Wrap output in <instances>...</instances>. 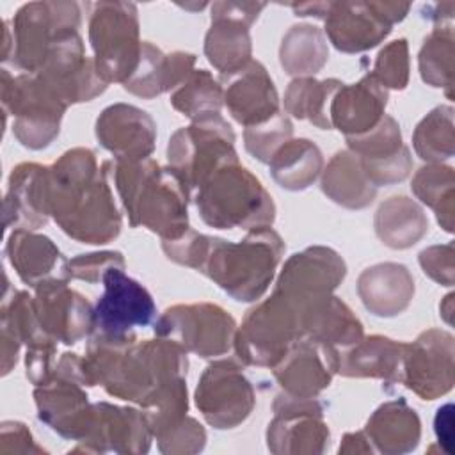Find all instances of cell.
Segmentation results:
<instances>
[{
    "instance_id": "obj_1",
    "label": "cell",
    "mask_w": 455,
    "mask_h": 455,
    "mask_svg": "<svg viewBox=\"0 0 455 455\" xmlns=\"http://www.w3.org/2000/svg\"><path fill=\"white\" fill-rule=\"evenodd\" d=\"M110 164L89 148H73L48 167L50 217L80 243L103 245L121 233V213L110 190Z\"/></svg>"
},
{
    "instance_id": "obj_2",
    "label": "cell",
    "mask_w": 455,
    "mask_h": 455,
    "mask_svg": "<svg viewBox=\"0 0 455 455\" xmlns=\"http://www.w3.org/2000/svg\"><path fill=\"white\" fill-rule=\"evenodd\" d=\"M110 178L132 228H146L162 240L180 238L188 226L190 190L171 169L155 160L110 164Z\"/></svg>"
},
{
    "instance_id": "obj_3",
    "label": "cell",
    "mask_w": 455,
    "mask_h": 455,
    "mask_svg": "<svg viewBox=\"0 0 455 455\" xmlns=\"http://www.w3.org/2000/svg\"><path fill=\"white\" fill-rule=\"evenodd\" d=\"M283 252L284 242L270 226L251 229L240 242L212 236L199 272L235 300L252 302L267 291Z\"/></svg>"
},
{
    "instance_id": "obj_4",
    "label": "cell",
    "mask_w": 455,
    "mask_h": 455,
    "mask_svg": "<svg viewBox=\"0 0 455 455\" xmlns=\"http://www.w3.org/2000/svg\"><path fill=\"white\" fill-rule=\"evenodd\" d=\"M204 224L217 229L268 228L275 206L261 181L240 162L215 171L194 196Z\"/></svg>"
},
{
    "instance_id": "obj_5",
    "label": "cell",
    "mask_w": 455,
    "mask_h": 455,
    "mask_svg": "<svg viewBox=\"0 0 455 455\" xmlns=\"http://www.w3.org/2000/svg\"><path fill=\"white\" fill-rule=\"evenodd\" d=\"M89 43L98 75L107 84H124L139 66L144 43L139 39L137 5L96 2L89 4Z\"/></svg>"
},
{
    "instance_id": "obj_6",
    "label": "cell",
    "mask_w": 455,
    "mask_h": 455,
    "mask_svg": "<svg viewBox=\"0 0 455 455\" xmlns=\"http://www.w3.org/2000/svg\"><path fill=\"white\" fill-rule=\"evenodd\" d=\"M167 160L169 167L194 192L215 171L238 162L235 132L220 114L194 119L190 126L180 128L169 139Z\"/></svg>"
},
{
    "instance_id": "obj_7",
    "label": "cell",
    "mask_w": 455,
    "mask_h": 455,
    "mask_svg": "<svg viewBox=\"0 0 455 455\" xmlns=\"http://www.w3.org/2000/svg\"><path fill=\"white\" fill-rule=\"evenodd\" d=\"M2 107L14 137L28 149H43L59 135L68 103L37 75H9L2 69Z\"/></svg>"
},
{
    "instance_id": "obj_8",
    "label": "cell",
    "mask_w": 455,
    "mask_h": 455,
    "mask_svg": "<svg viewBox=\"0 0 455 455\" xmlns=\"http://www.w3.org/2000/svg\"><path fill=\"white\" fill-rule=\"evenodd\" d=\"M304 338L300 313L277 291L249 309L236 327L233 347L249 366L272 368L288 348Z\"/></svg>"
},
{
    "instance_id": "obj_9",
    "label": "cell",
    "mask_w": 455,
    "mask_h": 455,
    "mask_svg": "<svg viewBox=\"0 0 455 455\" xmlns=\"http://www.w3.org/2000/svg\"><path fill=\"white\" fill-rule=\"evenodd\" d=\"M82 5L76 2H30L12 18V64L36 73L48 50L66 34L78 32Z\"/></svg>"
},
{
    "instance_id": "obj_10",
    "label": "cell",
    "mask_w": 455,
    "mask_h": 455,
    "mask_svg": "<svg viewBox=\"0 0 455 455\" xmlns=\"http://www.w3.org/2000/svg\"><path fill=\"white\" fill-rule=\"evenodd\" d=\"M153 331L158 338L171 339L187 352L217 357L233 347L236 322L217 304H176L156 318Z\"/></svg>"
},
{
    "instance_id": "obj_11",
    "label": "cell",
    "mask_w": 455,
    "mask_h": 455,
    "mask_svg": "<svg viewBox=\"0 0 455 455\" xmlns=\"http://www.w3.org/2000/svg\"><path fill=\"white\" fill-rule=\"evenodd\" d=\"M411 4L402 2H331L323 18L327 39L343 53H359L384 41L402 21Z\"/></svg>"
},
{
    "instance_id": "obj_12",
    "label": "cell",
    "mask_w": 455,
    "mask_h": 455,
    "mask_svg": "<svg viewBox=\"0 0 455 455\" xmlns=\"http://www.w3.org/2000/svg\"><path fill=\"white\" fill-rule=\"evenodd\" d=\"M345 274L347 265L336 251L313 245L286 259L274 291L281 293L302 315L306 307L331 297Z\"/></svg>"
},
{
    "instance_id": "obj_13",
    "label": "cell",
    "mask_w": 455,
    "mask_h": 455,
    "mask_svg": "<svg viewBox=\"0 0 455 455\" xmlns=\"http://www.w3.org/2000/svg\"><path fill=\"white\" fill-rule=\"evenodd\" d=\"M103 295L94 306V334L123 339L132 338L135 327L149 325L156 316V306L151 293L135 279L124 274V268L105 272Z\"/></svg>"
},
{
    "instance_id": "obj_14",
    "label": "cell",
    "mask_w": 455,
    "mask_h": 455,
    "mask_svg": "<svg viewBox=\"0 0 455 455\" xmlns=\"http://www.w3.org/2000/svg\"><path fill=\"white\" fill-rule=\"evenodd\" d=\"M194 400L203 418L219 430L243 423L256 403L254 389L242 368L228 359L206 366L197 382Z\"/></svg>"
},
{
    "instance_id": "obj_15",
    "label": "cell",
    "mask_w": 455,
    "mask_h": 455,
    "mask_svg": "<svg viewBox=\"0 0 455 455\" xmlns=\"http://www.w3.org/2000/svg\"><path fill=\"white\" fill-rule=\"evenodd\" d=\"M265 5L263 2L212 4V25L204 37V53L220 76L233 75L252 60L249 28Z\"/></svg>"
},
{
    "instance_id": "obj_16",
    "label": "cell",
    "mask_w": 455,
    "mask_h": 455,
    "mask_svg": "<svg viewBox=\"0 0 455 455\" xmlns=\"http://www.w3.org/2000/svg\"><path fill=\"white\" fill-rule=\"evenodd\" d=\"M453 373L455 343L450 332L428 329L412 343H405L400 382L421 400L446 395L453 387Z\"/></svg>"
},
{
    "instance_id": "obj_17",
    "label": "cell",
    "mask_w": 455,
    "mask_h": 455,
    "mask_svg": "<svg viewBox=\"0 0 455 455\" xmlns=\"http://www.w3.org/2000/svg\"><path fill=\"white\" fill-rule=\"evenodd\" d=\"M274 419L267 428V444L272 453H322L329 443L323 423V405L316 398L281 393L272 403Z\"/></svg>"
},
{
    "instance_id": "obj_18",
    "label": "cell",
    "mask_w": 455,
    "mask_h": 455,
    "mask_svg": "<svg viewBox=\"0 0 455 455\" xmlns=\"http://www.w3.org/2000/svg\"><path fill=\"white\" fill-rule=\"evenodd\" d=\"M68 281L52 277L39 283L32 304L44 334L53 341L73 345L94 331V307L82 293L69 288Z\"/></svg>"
},
{
    "instance_id": "obj_19",
    "label": "cell",
    "mask_w": 455,
    "mask_h": 455,
    "mask_svg": "<svg viewBox=\"0 0 455 455\" xmlns=\"http://www.w3.org/2000/svg\"><path fill=\"white\" fill-rule=\"evenodd\" d=\"M345 139L348 151L357 156L366 178L375 187L400 183L411 174L412 156L391 116H384L371 130Z\"/></svg>"
},
{
    "instance_id": "obj_20",
    "label": "cell",
    "mask_w": 455,
    "mask_h": 455,
    "mask_svg": "<svg viewBox=\"0 0 455 455\" xmlns=\"http://www.w3.org/2000/svg\"><path fill=\"white\" fill-rule=\"evenodd\" d=\"M151 437L153 434L142 411L96 402L92 403L91 428L73 451L146 453Z\"/></svg>"
},
{
    "instance_id": "obj_21",
    "label": "cell",
    "mask_w": 455,
    "mask_h": 455,
    "mask_svg": "<svg viewBox=\"0 0 455 455\" xmlns=\"http://www.w3.org/2000/svg\"><path fill=\"white\" fill-rule=\"evenodd\" d=\"M338 355L336 347L311 338H300L288 348L281 361L272 366V373L284 393L316 398L329 387L334 373H338Z\"/></svg>"
},
{
    "instance_id": "obj_22",
    "label": "cell",
    "mask_w": 455,
    "mask_h": 455,
    "mask_svg": "<svg viewBox=\"0 0 455 455\" xmlns=\"http://www.w3.org/2000/svg\"><path fill=\"white\" fill-rule=\"evenodd\" d=\"M96 139L116 156V162L146 160L155 149L156 124L139 107L114 103L98 116Z\"/></svg>"
},
{
    "instance_id": "obj_23",
    "label": "cell",
    "mask_w": 455,
    "mask_h": 455,
    "mask_svg": "<svg viewBox=\"0 0 455 455\" xmlns=\"http://www.w3.org/2000/svg\"><path fill=\"white\" fill-rule=\"evenodd\" d=\"M34 398L37 418L53 432L73 441H82L87 435L92 403H89L82 384L53 375L50 380L36 386Z\"/></svg>"
},
{
    "instance_id": "obj_24",
    "label": "cell",
    "mask_w": 455,
    "mask_h": 455,
    "mask_svg": "<svg viewBox=\"0 0 455 455\" xmlns=\"http://www.w3.org/2000/svg\"><path fill=\"white\" fill-rule=\"evenodd\" d=\"M224 105L231 117L247 126L259 124L279 112V96L267 68L251 60L240 71L220 76Z\"/></svg>"
},
{
    "instance_id": "obj_25",
    "label": "cell",
    "mask_w": 455,
    "mask_h": 455,
    "mask_svg": "<svg viewBox=\"0 0 455 455\" xmlns=\"http://www.w3.org/2000/svg\"><path fill=\"white\" fill-rule=\"evenodd\" d=\"M48 167L25 162L12 169L4 197L5 229H39L48 222Z\"/></svg>"
},
{
    "instance_id": "obj_26",
    "label": "cell",
    "mask_w": 455,
    "mask_h": 455,
    "mask_svg": "<svg viewBox=\"0 0 455 455\" xmlns=\"http://www.w3.org/2000/svg\"><path fill=\"white\" fill-rule=\"evenodd\" d=\"M387 91L371 73L359 82L341 85L329 108L331 128L339 130L345 137L359 135L371 130L386 114Z\"/></svg>"
},
{
    "instance_id": "obj_27",
    "label": "cell",
    "mask_w": 455,
    "mask_h": 455,
    "mask_svg": "<svg viewBox=\"0 0 455 455\" xmlns=\"http://www.w3.org/2000/svg\"><path fill=\"white\" fill-rule=\"evenodd\" d=\"M357 295L371 315L391 318L409 307L414 297V277L402 263H377L361 272Z\"/></svg>"
},
{
    "instance_id": "obj_28",
    "label": "cell",
    "mask_w": 455,
    "mask_h": 455,
    "mask_svg": "<svg viewBox=\"0 0 455 455\" xmlns=\"http://www.w3.org/2000/svg\"><path fill=\"white\" fill-rule=\"evenodd\" d=\"M194 53H164L153 43L144 41L139 66L123 84V89L133 96L151 100L162 92L174 91L194 71Z\"/></svg>"
},
{
    "instance_id": "obj_29",
    "label": "cell",
    "mask_w": 455,
    "mask_h": 455,
    "mask_svg": "<svg viewBox=\"0 0 455 455\" xmlns=\"http://www.w3.org/2000/svg\"><path fill=\"white\" fill-rule=\"evenodd\" d=\"M5 254L20 279L32 288L52 277L69 279L68 259L44 235L12 229L5 243Z\"/></svg>"
},
{
    "instance_id": "obj_30",
    "label": "cell",
    "mask_w": 455,
    "mask_h": 455,
    "mask_svg": "<svg viewBox=\"0 0 455 455\" xmlns=\"http://www.w3.org/2000/svg\"><path fill=\"white\" fill-rule=\"evenodd\" d=\"M403 352L405 343L379 334L363 336L339 352L338 373L355 379H382L389 384L400 382Z\"/></svg>"
},
{
    "instance_id": "obj_31",
    "label": "cell",
    "mask_w": 455,
    "mask_h": 455,
    "mask_svg": "<svg viewBox=\"0 0 455 455\" xmlns=\"http://www.w3.org/2000/svg\"><path fill=\"white\" fill-rule=\"evenodd\" d=\"M364 434L380 453H407L419 443L421 423L416 411L403 398H398L382 403L370 416Z\"/></svg>"
},
{
    "instance_id": "obj_32",
    "label": "cell",
    "mask_w": 455,
    "mask_h": 455,
    "mask_svg": "<svg viewBox=\"0 0 455 455\" xmlns=\"http://www.w3.org/2000/svg\"><path fill=\"white\" fill-rule=\"evenodd\" d=\"M300 323L304 338H311L331 347L341 345L345 348L364 336L359 318L336 295L306 307L300 315Z\"/></svg>"
},
{
    "instance_id": "obj_33",
    "label": "cell",
    "mask_w": 455,
    "mask_h": 455,
    "mask_svg": "<svg viewBox=\"0 0 455 455\" xmlns=\"http://www.w3.org/2000/svg\"><path fill=\"white\" fill-rule=\"evenodd\" d=\"M322 192L336 204L348 210H363L373 203L377 187L366 178L357 156L338 151L322 171Z\"/></svg>"
},
{
    "instance_id": "obj_34",
    "label": "cell",
    "mask_w": 455,
    "mask_h": 455,
    "mask_svg": "<svg viewBox=\"0 0 455 455\" xmlns=\"http://www.w3.org/2000/svg\"><path fill=\"white\" fill-rule=\"evenodd\" d=\"M373 226L384 245L409 249L428 231V219L416 201L405 196H393L379 206Z\"/></svg>"
},
{
    "instance_id": "obj_35",
    "label": "cell",
    "mask_w": 455,
    "mask_h": 455,
    "mask_svg": "<svg viewBox=\"0 0 455 455\" xmlns=\"http://www.w3.org/2000/svg\"><path fill=\"white\" fill-rule=\"evenodd\" d=\"M270 174L274 181L286 190H306L323 171L320 148L309 139L286 140L270 158Z\"/></svg>"
},
{
    "instance_id": "obj_36",
    "label": "cell",
    "mask_w": 455,
    "mask_h": 455,
    "mask_svg": "<svg viewBox=\"0 0 455 455\" xmlns=\"http://www.w3.org/2000/svg\"><path fill=\"white\" fill-rule=\"evenodd\" d=\"M329 57L327 39L322 28L300 23L293 25L281 41L279 62L288 75L297 78L318 73Z\"/></svg>"
},
{
    "instance_id": "obj_37",
    "label": "cell",
    "mask_w": 455,
    "mask_h": 455,
    "mask_svg": "<svg viewBox=\"0 0 455 455\" xmlns=\"http://www.w3.org/2000/svg\"><path fill=\"white\" fill-rule=\"evenodd\" d=\"M343 82L336 78L315 80L313 76H302L290 82L284 92V110L297 119H307L316 128L331 130L329 108L336 91Z\"/></svg>"
},
{
    "instance_id": "obj_38",
    "label": "cell",
    "mask_w": 455,
    "mask_h": 455,
    "mask_svg": "<svg viewBox=\"0 0 455 455\" xmlns=\"http://www.w3.org/2000/svg\"><path fill=\"white\" fill-rule=\"evenodd\" d=\"M411 188L423 204L434 210L441 228L451 233L455 199L453 167L444 164H427L414 174Z\"/></svg>"
},
{
    "instance_id": "obj_39",
    "label": "cell",
    "mask_w": 455,
    "mask_h": 455,
    "mask_svg": "<svg viewBox=\"0 0 455 455\" xmlns=\"http://www.w3.org/2000/svg\"><path fill=\"white\" fill-rule=\"evenodd\" d=\"M416 155L428 164H443L453 156L455 128L453 107L439 105L432 108L416 126L412 133Z\"/></svg>"
},
{
    "instance_id": "obj_40",
    "label": "cell",
    "mask_w": 455,
    "mask_h": 455,
    "mask_svg": "<svg viewBox=\"0 0 455 455\" xmlns=\"http://www.w3.org/2000/svg\"><path fill=\"white\" fill-rule=\"evenodd\" d=\"M171 105L174 110L194 119L220 114L224 105L222 84L206 69H194L172 92Z\"/></svg>"
},
{
    "instance_id": "obj_41",
    "label": "cell",
    "mask_w": 455,
    "mask_h": 455,
    "mask_svg": "<svg viewBox=\"0 0 455 455\" xmlns=\"http://www.w3.org/2000/svg\"><path fill=\"white\" fill-rule=\"evenodd\" d=\"M453 28L439 25L425 37L418 55L423 82L444 89L448 98L453 89Z\"/></svg>"
},
{
    "instance_id": "obj_42",
    "label": "cell",
    "mask_w": 455,
    "mask_h": 455,
    "mask_svg": "<svg viewBox=\"0 0 455 455\" xmlns=\"http://www.w3.org/2000/svg\"><path fill=\"white\" fill-rule=\"evenodd\" d=\"M153 437H162L176 428L185 418L188 409L185 377H178L156 389L142 405Z\"/></svg>"
},
{
    "instance_id": "obj_43",
    "label": "cell",
    "mask_w": 455,
    "mask_h": 455,
    "mask_svg": "<svg viewBox=\"0 0 455 455\" xmlns=\"http://www.w3.org/2000/svg\"><path fill=\"white\" fill-rule=\"evenodd\" d=\"M293 135L291 121L281 110L270 119L243 130V146L258 162L268 164L272 155Z\"/></svg>"
},
{
    "instance_id": "obj_44",
    "label": "cell",
    "mask_w": 455,
    "mask_h": 455,
    "mask_svg": "<svg viewBox=\"0 0 455 455\" xmlns=\"http://www.w3.org/2000/svg\"><path fill=\"white\" fill-rule=\"evenodd\" d=\"M371 75L387 91H402L409 84V44L400 37L387 43L377 55Z\"/></svg>"
},
{
    "instance_id": "obj_45",
    "label": "cell",
    "mask_w": 455,
    "mask_h": 455,
    "mask_svg": "<svg viewBox=\"0 0 455 455\" xmlns=\"http://www.w3.org/2000/svg\"><path fill=\"white\" fill-rule=\"evenodd\" d=\"M110 268H124V258L117 251L78 254L68 259V277L85 283H98Z\"/></svg>"
},
{
    "instance_id": "obj_46",
    "label": "cell",
    "mask_w": 455,
    "mask_h": 455,
    "mask_svg": "<svg viewBox=\"0 0 455 455\" xmlns=\"http://www.w3.org/2000/svg\"><path fill=\"white\" fill-rule=\"evenodd\" d=\"M156 441L162 453H196L204 448L206 432L194 418L187 416L176 428Z\"/></svg>"
},
{
    "instance_id": "obj_47",
    "label": "cell",
    "mask_w": 455,
    "mask_h": 455,
    "mask_svg": "<svg viewBox=\"0 0 455 455\" xmlns=\"http://www.w3.org/2000/svg\"><path fill=\"white\" fill-rule=\"evenodd\" d=\"M453 243L432 245L419 252V265L423 272L443 286L453 284Z\"/></svg>"
},
{
    "instance_id": "obj_48",
    "label": "cell",
    "mask_w": 455,
    "mask_h": 455,
    "mask_svg": "<svg viewBox=\"0 0 455 455\" xmlns=\"http://www.w3.org/2000/svg\"><path fill=\"white\" fill-rule=\"evenodd\" d=\"M30 430L20 421H4L0 430V453H41Z\"/></svg>"
},
{
    "instance_id": "obj_49",
    "label": "cell",
    "mask_w": 455,
    "mask_h": 455,
    "mask_svg": "<svg viewBox=\"0 0 455 455\" xmlns=\"http://www.w3.org/2000/svg\"><path fill=\"white\" fill-rule=\"evenodd\" d=\"M453 405L451 403H446L443 405L437 414H435V419H434V430H435V435L439 439V444H443L444 451L446 453H451V439H453Z\"/></svg>"
},
{
    "instance_id": "obj_50",
    "label": "cell",
    "mask_w": 455,
    "mask_h": 455,
    "mask_svg": "<svg viewBox=\"0 0 455 455\" xmlns=\"http://www.w3.org/2000/svg\"><path fill=\"white\" fill-rule=\"evenodd\" d=\"M339 453H371L370 439L366 437L364 430L347 434L339 444Z\"/></svg>"
},
{
    "instance_id": "obj_51",
    "label": "cell",
    "mask_w": 455,
    "mask_h": 455,
    "mask_svg": "<svg viewBox=\"0 0 455 455\" xmlns=\"http://www.w3.org/2000/svg\"><path fill=\"white\" fill-rule=\"evenodd\" d=\"M331 2H306V4H290L295 16H315V18H325L329 11Z\"/></svg>"
},
{
    "instance_id": "obj_52",
    "label": "cell",
    "mask_w": 455,
    "mask_h": 455,
    "mask_svg": "<svg viewBox=\"0 0 455 455\" xmlns=\"http://www.w3.org/2000/svg\"><path fill=\"white\" fill-rule=\"evenodd\" d=\"M453 11H455V2H443V4H430L425 7V12L423 18L434 21V23H441L444 20H451L453 16Z\"/></svg>"
},
{
    "instance_id": "obj_53",
    "label": "cell",
    "mask_w": 455,
    "mask_h": 455,
    "mask_svg": "<svg viewBox=\"0 0 455 455\" xmlns=\"http://www.w3.org/2000/svg\"><path fill=\"white\" fill-rule=\"evenodd\" d=\"M451 299H453V295L450 293V295H446L444 297V300H443V304H441V315H443V318L446 320V323H451V311H453V306H451Z\"/></svg>"
}]
</instances>
